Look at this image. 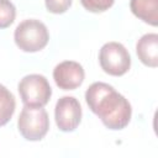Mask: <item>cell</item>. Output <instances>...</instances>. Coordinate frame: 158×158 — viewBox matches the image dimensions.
<instances>
[{"label": "cell", "mask_w": 158, "mask_h": 158, "mask_svg": "<svg viewBox=\"0 0 158 158\" xmlns=\"http://www.w3.org/2000/svg\"><path fill=\"white\" fill-rule=\"evenodd\" d=\"M85 101L90 111L95 114L109 130H122L131 121V104L107 83H93L85 91Z\"/></svg>", "instance_id": "6da1fadb"}, {"label": "cell", "mask_w": 158, "mask_h": 158, "mask_svg": "<svg viewBox=\"0 0 158 158\" xmlns=\"http://www.w3.org/2000/svg\"><path fill=\"white\" fill-rule=\"evenodd\" d=\"M16 46L27 53H33L43 49L49 41L47 26L36 19H28L20 22L14 32Z\"/></svg>", "instance_id": "7a4b0ae2"}, {"label": "cell", "mask_w": 158, "mask_h": 158, "mask_svg": "<svg viewBox=\"0 0 158 158\" xmlns=\"http://www.w3.org/2000/svg\"><path fill=\"white\" fill-rule=\"evenodd\" d=\"M17 90L21 101L28 107H44L52 96V88L42 74L25 75L20 80Z\"/></svg>", "instance_id": "3957f363"}, {"label": "cell", "mask_w": 158, "mask_h": 158, "mask_svg": "<svg viewBox=\"0 0 158 158\" xmlns=\"http://www.w3.org/2000/svg\"><path fill=\"white\" fill-rule=\"evenodd\" d=\"M17 128L20 135L31 142L41 141L49 130V117L43 107L23 106L17 118Z\"/></svg>", "instance_id": "277c9868"}, {"label": "cell", "mask_w": 158, "mask_h": 158, "mask_svg": "<svg viewBox=\"0 0 158 158\" xmlns=\"http://www.w3.org/2000/svg\"><path fill=\"white\" fill-rule=\"evenodd\" d=\"M99 63L106 74L122 77L131 68V56L122 43L111 41L100 48Z\"/></svg>", "instance_id": "5b68a950"}, {"label": "cell", "mask_w": 158, "mask_h": 158, "mask_svg": "<svg viewBox=\"0 0 158 158\" xmlns=\"http://www.w3.org/2000/svg\"><path fill=\"white\" fill-rule=\"evenodd\" d=\"M81 105L74 96H62L56 102V125L62 132H73L81 121Z\"/></svg>", "instance_id": "8992f818"}, {"label": "cell", "mask_w": 158, "mask_h": 158, "mask_svg": "<svg viewBox=\"0 0 158 158\" xmlns=\"http://www.w3.org/2000/svg\"><path fill=\"white\" fill-rule=\"evenodd\" d=\"M85 78L84 68L75 60H63L53 69L56 85L62 90H74L79 88Z\"/></svg>", "instance_id": "52a82bcc"}, {"label": "cell", "mask_w": 158, "mask_h": 158, "mask_svg": "<svg viewBox=\"0 0 158 158\" xmlns=\"http://www.w3.org/2000/svg\"><path fill=\"white\" fill-rule=\"evenodd\" d=\"M138 59L149 68L158 67V35L146 33L136 43Z\"/></svg>", "instance_id": "ba28073f"}, {"label": "cell", "mask_w": 158, "mask_h": 158, "mask_svg": "<svg viewBox=\"0 0 158 158\" xmlns=\"http://www.w3.org/2000/svg\"><path fill=\"white\" fill-rule=\"evenodd\" d=\"M130 9L143 22L154 27L158 25V0H130Z\"/></svg>", "instance_id": "9c48e42d"}, {"label": "cell", "mask_w": 158, "mask_h": 158, "mask_svg": "<svg viewBox=\"0 0 158 158\" xmlns=\"http://www.w3.org/2000/svg\"><path fill=\"white\" fill-rule=\"evenodd\" d=\"M16 109L14 94L2 84H0V127L5 126L12 117Z\"/></svg>", "instance_id": "30bf717a"}, {"label": "cell", "mask_w": 158, "mask_h": 158, "mask_svg": "<svg viewBox=\"0 0 158 158\" xmlns=\"http://www.w3.org/2000/svg\"><path fill=\"white\" fill-rule=\"evenodd\" d=\"M16 17V7L10 0H0V30L7 28Z\"/></svg>", "instance_id": "8fae6325"}, {"label": "cell", "mask_w": 158, "mask_h": 158, "mask_svg": "<svg viewBox=\"0 0 158 158\" xmlns=\"http://www.w3.org/2000/svg\"><path fill=\"white\" fill-rule=\"evenodd\" d=\"M115 0H80V4L83 7L89 12H104L107 11L112 5Z\"/></svg>", "instance_id": "7c38bea8"}, {"label": "cell", "mask_w": 158, "mask_h": 158, "mask_svg": "<svg viewBox=\"0 0 158 158\" xmlns=\"http://www.w3.org/2000/svg\"><path fill=\"white\" fill-rule=\"evenodd\" d=\"M73 0H44V5L48 12L59 15L64 14L70 6Z\"/></svg>", "instance_id": "4fadbf2b"}]
</instances>
